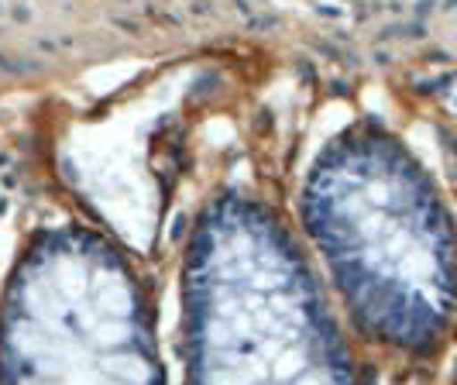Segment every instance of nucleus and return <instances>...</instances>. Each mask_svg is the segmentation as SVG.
I'll list each match as a JSON object with an SVG mask.
<instances>
[{"label":"nucleus","mask_w":457,"mask_h":385,"mask_svg":"<svg viewBox=\"0 0 457 385\" xmlns=\"http://www.w3.org/2000/svg\"><path fill=\"white\" fill-rule=\"evenodd\" d=\"M299 241L371 368H436L457 340V213L378 113L337 124L289 200Z\"/></svg>","instance_id":"1"},{"label":"nucleus","mask_w":457,"mask_h":385,"mask_svg":"<svg viewBox=\"0 0 457 385\" xmlns=\"http://www.w3.org/2000/svg\"><path fill=\"white\" fill-rule=\"evenodd\" d=\"M179 385H375L289 200L254 172L213 176L186 213Z\"/></svg>","instance_id":"2"},{"label":"nucleus","mask_w":457,"mask_h":385,"mask_svg":"<svg viewBox=\"0 0 457 385\" xmlns=\"http://www.w3.org/2000/svg\"><path fill=\"white\" fill-rule=\"evenodd\" d=\"M0 385H169L159 279L79 210L38 217L0 279Z\"/></svg>","instance_id":"3"}]
</instances>
